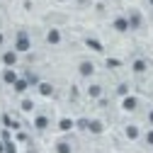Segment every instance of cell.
<instances>
[{"label":"cell","instance_id":"6da1fadb","mask_svg":"<svg viewBox=\"0 0 153 153\" xmlns=\"http://www.w3.org/2000/svg\"><path fill=\"white\" fill-rule=\"evenodd\" d=\"M12 49L17 53H29L32 51V34L27 29H17L15 34V42H12Z\"/></svg>","mask_w":153,"mask_h":153},{"label":"cell","instance_id":"7a4b0ae2","mask_svg":"<svg viewBox=\"0 0 153 153\" xmlns=\"http://www.w3.org/2000/svg\"><path fill=\"white\" fill-rule=\"evenodd\" d=\"M119 107H122V112L124 114H134V112H139V107H141V100L136 97V95H126V97H122V102H119Z\"/></svg>","mask_w":153,"mask_h":153},{"label":"cell","instance_id":"3957f363","mask_svg":"<svg viewBox=\"0 0 153 153\" xmlns=\"http://www.w3.org/2000/svg\"><path fill=\"white\" fill-rule=\"evenodd\" d=\"M44 42H46L49 46H61V44H63V32H61L59 27H49V29L44 32Z\"/></svg>","mask_w":153,"mask_h":153},{"label":"cell","instance_id":"277c9868","mask_svg":"<svg viewBox=\"0 0 153 153\" xmlns=\"http://www.w3.org/2000/svg\"><path fill=\"white\" fill-rule=\"evenodd\" d=\"M95 73H97V66H95V61H90V59H83V61H78V75H80V78L90 80Z\"/></svg>","mask_w":153,"mask_h":153},{"label":"cell","instance_id":"5b68a950","mask_svg":"<svg viewBox=\"0 0 153 153\" xmlns=\"http://www.w3.org/2000/svg\"><path fill=\"white\" fill-rule=\"evenodd\" d=\"M126 20H129V29H131V32H139V29H143V25H146L143 15H141L139 10H129V12H126Z\"/></svg>","mask_w":153,"mask_h":153},{"label":"cell","instance_id":"8992f818","mask_svg":"<svg viewBox=\"0 0 153 153\" xmlns=\"http://www.w3.org/2000/svg\"><path fill=\"white\" fill-rule=\"evenodd\" d=\"M112 29L117 32V34H129V20H126V15H117V17H112Z\"/></svg>","mask_w":153,"mask_h":153},{"label":"cell","instance_id":"52a82bcc","mask_svg":"<svg viewBox=\"0 0 153 153\" xmlns=\"http://www.w3.org/2000/svg\"><path fill=\"white\" fill-rule=\"evenodd\" d=\"M32 126L39 131V134H44V131H49V126H51V117H49V114H36V117L32 119Z\"/></svg>","mask_w":153,"mask_h":153},{"label":"cell","instance_id":"ba28073f","mask_svg":"<svg viewBox=\"0 0 153 153\" xmlns=\"http://www.w3.org/2000/svg\"><path fill=\"white\" fill-rule=\"evenodd\" d=\"M122 131H124V139H129V141H139V139H141V134H143L139 124H131V122H129V124H124V129H122Z\"/></svg>","mask_w":153,"mask_h":153},{"label":"cell","instance_id":"9c48e42d","mask_svg":"<svg viewBox=\"0 0 153 153\" xmlns=\"http://www.w3.org/2000/svg\"><path fill=\"white\" fill-rule=\"evenodd\" d=\"M85 95H88L90 100H102V95H105V85H102V83H88Z\"/></svg>","mask_w":153,"mask_h":153},{"label":"cell","instance_id":"30bf717a","mask_svg":"<svg viewBox=\"0 0 153 153\" xmlns=\"http://www.w3.org/2000/svg\"><path fill=\"white\" fill-rule=\"evenodd\" d=\"M131 73L134 75H146L148 73V61L143 59V56H136V59L131 61Z\"/></svg>","mask_w":153,"mask_h":153},{"label":"cell","instance_id":"8fae6325","mask_svg":"<svg viewBox=\"0 0 153 153\" xmlns=\"http://www.w3.org/2000/svg\"><path fill=\"white\" fill-rule=\"evenodd\" d=\"M0 61H3L5 68H15L17 61H20V53H17L15 49H7V51H3V59H0Z\"/></svg>","mask_w":153,"mask_h":153},{"label":"cell","instance_id":"7c38bea8","mask_svg":"<svg viewBox=\"0 0 153 153\" xmlns=\"http://www.w3.org/2000/svg\"><path fill=\"white\" fill-rule=\"evenodd\" d=\"M105 122L102 119H88V124H85V131H90V134H95V136H100V134H105Z\"/></svg>","mask_w":153,"mask_h":153},{"label":"cell","instance_id":"4fadbf2b","mask_svg":"<svg viewBox=\"0 0 153 153\" xmlns=\"http://www.w3.org/2000/svg\"><path fill=\"white\" fill-rule=\"evenodd\" d=\"M36 92H39L42 97H53V95H56V88H53V83H49V80H39Z\"/></svg>","mask_w":153,"mask_h":153},{"label":"cell","instance_id":"5bb4252c","mask_svg":"<svg viewBox=\"0 0 153 153\" xmlns=\"http://www.w3.org/2000/svg\"><path fill=\"white\" fill-rule=\"evenodd\" d=\"M0 78H3V83H5V85H10V88H12V85L17 83V78H20V75H17V71H15V68H3V75H0Z\"/></svg>","mask_w":153,"mask_h":153},{"label":"cell","instance_id":"9a60e30c","mask_svg":"<svg viewBox=\"0 0 153 153\" xmlns=\"http://www.w3.org/2000/svg\"><path fill=\"white\" fill-rule=\"evenodd\" d=\"M53 151L56 153H73V143L68 139H59V141L53 143Z\"/></svg>","mask_w":153,"mask_h":153},{"label":"cell","instance_id":"2e32d148","mask_svg":"<svg viewBox=\"0 0 153 153\" xmlns=\"http://www.w3.org/2000/svg\"><path fill=\"white\" fill-rule=\"evenodd\" d=\"M85 46H88V49H92V51H97V53H102V51H105L102 42H100V39H95V36H85Z\"/></svg>","mask_w":153,"mask_h":153},{"label":"cell","instance_id":"e0dca14e","mask_svg":"<svg viewBox=\"0 0 153 153\" xmlns=\"http://www.w3.org/2000/svg\"><path fill=\"white\" fill-rule=\"evenodd\" d=\"M75 129V119H71V117H63V119H59V131H73Z\"/></svg>","mask_w":153,"mask_h":153},{"label":"cell","instance_id":"ac0fdd59","mask_svg":"<svg viewBox=\"0 0 153 153\" xmlns=\"http://www.w3.org/2000/svg\"><path fill=\"white\" fill-rule=\"evenodd\" d=\"M29 88H32V85H29V83H27V78H17V83H15V85H12V90H15V92H17V95H25V92H27V90H29Z\"/></svg>","mask_w":153,"mask_h":153},{"label":"cell","instance_id":"d6986e66","mask_svg":"<svg viewBox=\"0 0 153 153\" xmlns=\"http://www.w3.org/2000/svg\"><path fill=\"white\" fill-rule=\"evenodd\" d=\"M34 107H36V105H34V100H32V97H22V100H20V109H22L25 114H32V112H34Z\"/></svg>","mask_w":153,"mask_h":153},{"label":"cell","instance_id":"ffe728a7","mask_svg":"<svg viewBox=\"0 0 153 153\" xmlns=\"http://www.w3.org/2000/svg\"><path fill=\"white\" fill-rule=\"evenodd\" d=\"M141 139H143V143H146V146H151V148H153V129H146V131L141 134Z\"/></svg>","mask_w":153,"mask_h":153},{"label":"cell","instance_id":"44dd1931","mask_svg":"<svg viewBox=\"0 0 153 153\" xmlns=\"http://www.w3.org/2000/svg\"><path fill=\"white\" fill-rule=\"evenodd\" d=\"M117 95H119V97H126V95H129V85H126V83H122V85L117 88Z\"/></svg>","mask_w":153,"mask_h":153},{"label":"cell","instance_id":"7402d4cb","mask_svg":"<svg viewBox=\"0 0 153 153\" xmlns=\"http://www.w3.org/2000/svg\"><path fill=\"white\" fill-rule=\"evenodd\" d=\"M146 124H148V129H153V107H151L148 114H146Z\"/></svg>","mask_w":153,"mask_h":153},{"label":"cell","instance_id":"603a6c76","mask_svg":"<svg viewBox=\"0 0 153 153\" xmlns=\"http://www.w3.org/2000/svg\"><path fill=\"white\" fill-rule=\"evenodd\" d=\"M5 153H17V151H15V143H10V141H5Z\"/></svg>","mask_w":153,"mask_h":153},{"label":"cell","instance_id":"cb8c5ba5","mask_svg":"<svg viewBox=\"0 0 153 153\" xmlns=\"http://www.w3.org/2000/svg\"><path fill=\"white\" fill-rule=\"evenodd\" d=\"M92 3V0H75V5H78V7H88Z\"/></svg>","mask_w":153,"mask_h":153},{"label":"cell","instance_id":"d4e9b609","mask_svg":"<svg viewBox=\"0 0 153 153\" xmlns=\"http://www.w3.org/2000/svg\"><path fill=\"white\" fill-rule=\"evenodd\" d=\"M3 46H5V34L0 32V49H3Z\"/></svg>","mask_w":153,"mask_h":153},{"label":"cell","instance_id":"484cf974","mask_svg":"<svg viewBox=\"0 0 153 153\" xmlns=\"http://www.w3.org/2000/svg\"><path fill=\"white\" fill-rule=\"evenodd\" d=\"M0 153H5V141L0 139Z\"/></svg>","mask_w":153,"mask_h":153},{"label":"cell","instance_id":"4316f807","mask_svg":"<svg viewBox=\"0 0 153 153\" xmlns=\"http://www.w3.org/2000/svg\"><path fill=\"white\" fill-rule=\"evenodd\" d=\"M56 3H71V0H56Z\"/></svg>","mask_w":153,"mask_h":153}]
</instances>
